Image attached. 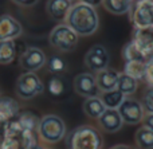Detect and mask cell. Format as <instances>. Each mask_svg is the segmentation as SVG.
I'll use <instances>...</instances> for the list:
<instances>
[{
	"mask_svg": "<svg viewBox=\"0 0 153 149\" xmlns=\"http://www.w3.org/2000/svg\"><path fill=\"white\" fill-rule=\"evenodd\" d=\"M134 140L138 149H153V132L151 129L141 126L136 132Z\"/></svg>",
	"mask_w": 153,
	"mask_h": 149,
	"instance_id": "d4e9b609",
	"label": "cell"
},
{
	"mask_svg": "<svg viewBox=\"0 0 153 149\" xmlns=\"http://www.w3.org/2000/svg\"><path fill=\"white\" fill-rule=\"evenodd\" d=\"M18 121L20 122L22 128L24 132H36L38 124H39V117L32 112H19L16 116Z\"/></svg>",
	"mask_w": 153,
	"mask_h": 149,
	"instance_id": "cb8c5ba5",
	"label": "cell"
},
{
	"mask_svg": "<svg viewBox=\"0 0 153 149\" xmlns=\"http://www.w3.org/2000/svg\"><path fill=\"white\" fill-rule=\"evenodd\" d=\"M141 105L145 113H153V86H149L144 90Z\"/></svg>",
	"mask_w": 153,
	"mask_h": 149,
	"instance_id": "83f0119b",
	"label": "cell"
},
{
	"mask_svg": "<svg viewBox=\"0 0 153 149\" xmlns=\"http://www.w3.org/2000/svg\"><path fill=\"white\" fill-rule=\"evenodd\" d=\"M141 122L144 124V126L148 129H151L153 132V113H146V114H144V118Z\"/></svg>",
	"mask_w": 153,
	"mask_h": 149,
	"instance_id": "4dcf8cb0",
	"label": "cell"
},
{
	"mask_svg": "<svg viewBox=\"0 0 153 149\" xmlns=\"http://www.w3.org/2000/svg\"><path fill=\"white\" fill-rule=\"evenodd\" d=\"M67 149H102L103 139L101 132L91 125H81L66 134Z\"/></svg>",
	"mask_w": 153,
	"mask_h": 149,
	"instance_id": "7a4b0ae2",
	"label": "cell"
},
{
	"mask_svg": "<svg viewBox=\"0 0 153 149\" xmlns=\"http://www.w3.org/2000/svg\"><path fill=\"white\" fill-rule=\"evenodd\" d=\"M65 21L78 36H90L100 27V18L95 8L83 3L71 5Z\"/></svg>",
	"mask_w": 153,
	"mask_h": 149,
	"instance_id": "6da1fadb",
	"label": "cell"
},
{
	"mask_svg": "<svg viewBox=\"0 0 153 149\" xmlns=\"http://www.w3.org/2000/svg\"><path fill=\"white\" fill-rule=\"evenodd\" d=\"M118 77H120V73L114 69H109V67L98 71L95 74V81H97L98 89L101 90V93L117 89Z\"/></svg>",
	"mask_w": 153,
	"mask_h": 149,
	"instance_id": "5bb4252c",
	"label": "cell"
},
{
	"mask_svg": "<svg viewBox=\"0 0 153 149\" xmlns=\"http://www.w3.org/2000/svg\"><path fill=\"white\" fill-rule=\"evenodd\" d=\"M133 1L134 0H103L102 5L113 15H124L129 12Z\"/></svg>",
	"mask_w": 153,
	"mask_h": 149,
	"instance_id": "d6986e66",
	"label": "cell"
},
{
	"mask_svg": "<svg viewBox=\"0 0 153 149\" xmlns=\"http://www.w3.org/2000/svg\"><path fill=\"white\" fill-rule=\"evenodd\" d=\"M70 1H73V0H70Z\"/></svg>",
	"mask_w": 153,
	"mask_h": 149,
	"instance_id": "74e56055",
	"label": "cell"
},
{
	"mask_svg": "<svg viewBox=\"0 0 153 149\" xmlns=\"http://www.w3.org/2000/svg\"><path fill=\"white\" fill-rule=\"evenodd\" d=\"M79 36L67 24H58L51 30L48 35V42L51 47L59 53H70L78 46Z\"/></svg>",
	"mask_w": 153,
	"mask_h": 149,
	"instance_id": "277c9868",
	"label": "cell"
},
{
	"mask_svg": "<svg viewBox=\"0 0 153 149\" xmlns=\"http://www.w3.org/2000/svg\"><path fill=\"white\" fill-rule=\"evenodd\" d=\"M100 98L106 109H117L121 105V102L125 99V96L120 90L114 89L110 91H103L100 94Z\"/></svg>",
	"mask_w": 153,
	"mask_h": 149,
	"instance_id": "7402d4cb",
	"label": "cell"
},
{
	"mask_svg": "<svg viewBox=\"0 0 153 149\" xmlns=\"http://www.w3.org/2000/svg\"><path fill=\"white\" fill-rule=\"evenodd\" d=\"M129 13L134 27H153V0H134Z\"/></svg>",
	"mask_w": 153,
	"mask_h": 149,
	"instance_id": "8992f818",
	"label": "cell"
},
{
	"mask_svg": "<svg viewBox=\"0 0 153 149\" xmlns=\"http://www.w3.org/2000/svg\"><path fill=\"white\" fill-rule=\"evenodd\" d=\"M5 136H4V124H0V148H1V144L4 141Z\"/></svg>",
	"mask_w": 153,
	"mask_h": 149,
	"instance_id": "e575fe53",
	"label": "cell"
},
{
	"mask_svg": "<svg viewBox=\"0 0 153 149\" xmlns=\"http://www.w3.org/2000/svg\"><path fill=\"white\" fill-rule=\"evenodd\" d=\"M19 113V104L11 97H0V124L12 120Z\"/></svg>",
	"mask_w": 153,
	"mask_h": 149,
	"instance_id": "2e32d148",
	"label": "cell"
},
{
	"mask_svg": "<svg viewBox=\"0 0 153 149\" xmlns=\"http://www.w3.org/2000/svg\"><path fill=\"white\" fill-rule=\"evenodd\" d=\"M0 149H26L22 137H5Z\"/></svg>",
	"mask_w": 153,
	"mask_h": 149,
	"instance_id": "f1b7e54d",
	"label": "cell"
},
{
	"mask_svg": "<svg viewBox=\"0 0 153 149\" xmlns=\"http://www.w3.org/2000/svg\"><path fill=\"white\" fill-rule=\"evenodd\" d=\"M103 0H79V3H83V4H87V5H91V7H98V5L102 4Z\"/></svg>",
	"mask_w": 153,
	"mask_h": 149,
	"instance_id": "d6a6232c",
	"label": "cell"
},
{
	"mask_svg": "<svg viewBox=\"0 0 153 149\" xmlns=\"http://www.w3.org/2000/svg\"><path fill=\"white\" fill-rule=\"evenodd\" d=\"M23 32L22 24L11 15H0V40H13Z\"/></svg>",
	"mask_w": 153,
	"mask_h": 149,
	"instance_id": "7c38bea8",
	"label": "cell"
},
{
	"mask_svg": "<svg viewBox=\"0 0 153 149\" xmlns=\"http://www.w3.org/2000/svg\"><path fill=\"white\" fill-rule=\"evenodd\" d=\"M47 66L48 71L51 74H62L65 70L67 69V64L65 62V59L59 55H53L48 58V61H46V64Z\"/></svg>",
	"mask_w": 153,
	"mask_h": 149,
	"instance_id": "4316f807",
	"label": "cell"
},
{
	"mask_svg": "<svg viewBox=\"0 0 153 149\" xmlns=\"http://www.w3.org/2000/svg\"><path fill=\"white\" fill-rule=\"evenodd\" d=\"M46 61H47V56L43 50L38 47H28L22 53L19 63L22 69H24L26 71L35 73L45 66Z\"/></svg>",
	"mask_w": 153,
	"mask_h": 149,
	"instance_id": "30bf717a",
	"label": "cell"
},
{
	"mask_svg": "<svg viewBox=\"0 0 153 149\" xmlns=\"http://www.w3.org/2000/svg\"><path fill=\"white\" fill-rule=\"evenodd\" d=\"M36 133L45 142L56 144L62 141L67 134L66 124L59 116L46 114L39 118V124L36 128Z\"/></svg>",
	"mask_w": 153,
	"mask_h": 149,
	"instance_id": "3957f363",
	"label": "cell"
},
{
	"mask_svg": "<svg viewBox=\"0 0 153 149\" xmlns=\"http://www.w3.org/2000/svg\"><path fill=\"white\" fill-rule=\"evenodd\" d=\"M110 54L103 44H94L85 55V64L91 73H98L109 67Z\"/></svg>",
	"mask_w": 153,
	"mask_h": 149,
	"instance_id": "ba28073f",
	"label": "cell"
},
{
	"mask_svg": "<svg viewBox=\"0 0 153 149\" xmlns=\"http://www.w3.org/2000/svg\"><path fill=\"white\" fill-rule=\"evenodd\" d=\"M70 0H47L46 3V12L53 20L63 21L69 10L71 8Z\"/></svg>",
	"mask_w": 153,
	"mask_h": 149,
	"instance_id": "9a60e30c",
	"label": "cell"
},
{
	"mask_svg": "<svg viewBox=\"0 0 153 149\" xmlns=\"http://www.w3.org/2000/svg\"><path fill=\"white\" fill-rule=\"evenodd\" d=\"M39 0H12V3H15L16 5H20V7H32Z\"/></svg>",
	"mask_w": 153,
	"mask_h": 149,
	"instance_id": "1f68e13d",
	"label": "cell"
},
{
	"mask_svg": "<svg viewBox=\"0 0 153 149\" xmlns=\"http://www.w3.org/2000/svg\"><path fill=\"white\" fill-rule=\"evenodd\" d=\"M75 93L85 98H91V97H100L101 90L98 89L95 75L91 73H82L75 75L74 82H73Z\"/></svg>",
	"mask_w": 153,
	"mask_h": 149,
	"instance_id": "9c48e42d",
	"label": "cell"
},
{
	"mask_svg": "<svg viewBox=\"0 0 153 149\" xmlns=\"http://www.w3.org/2000/svg\"><path fill=\"white\" fill-rule=\"evenodd\" d=\"M152 59H153V55H152Z\"/></svg>",
	"mask_w": 153,
	"mask_h": 149,
	"instance_id": "8d00e7d4",
	"label": "cell"
},
{
	"mask_svg": "<svg viewBox=\"0 0 153 149\" xmlns=\"http://www.w3.org/2000/svg\"><path fill=\"white\" fill-rule=\"evenodd\" d=\"M122 58H124L125 62H129V61H145L146 62L145 55L138 50V47L132 40L125 44L124 50H122Z\"/></svg>",
	"mask_w": 153,
	"mask_h": 149,
	"instance_id": "484cf974",
	"label": "cell"
},
{
	"mask_svg": "<svg viewBox=\"0 0 153 149\" xmlns=\"http://www.w3.org/2000/svg\"><path fill=\"white\" fill-rule=\"evenodd\" d=\"M47 86H48V91H50V94L53 97H62L69 90V85H67L66 78L61 74H54L48 79Z\"/></svg>",
	"mask_w": 153,
	"mask_h": 149,
	"instance_id": "ac0fdd59",
	"label": "cell"
},
{
	"mask_svg": "<svg viewBox=\"0 0 153 149\" xmlns=\"http://www.w3.org/2000/svg\"><path fill=\"white\" fill-rule=\"evenodd\" d=\"M18 53L13 40H0V64H10L13 62Z\"/></svg>",
	"mask_w": 153,
	"mask_h": 149,
	"instance_id": "44dd1931",
	"label": "cell"
},
{
	"mask_svg": "<svg viewBox=\"0 0 153 149\" xmlns=\"http://www.w3.org/2000/svg\"><path fill=\"white\" fill-rule=\"evenodd\" d=\"M138 81L134 78L129 77V75L120 73L118 82H117V90H120L125 97H129L132 94H134V91L137 90Z\"/></svg>",
	"mask_w": 153,
	"mask_h": 149,
	"instance_id": "603a6c76",
	"label": "cell"
},
{
	"mask_svg": "<svg viewBox=\"0 0 153 149\" xmlns=\"http://www.w3.org/2000/svg\"><path fill=\"white\" fill-rule=\"evenodd\" d=\"M145 67H146L145 61H129V62H125L124 71L122 73L137 81H144Z\"/></svg>",
	"mask_w": 153,
	"mask_h": 149,
	"instance_id": "ffe728a7",
	"label": "cell"
},
{
	"mask_svg": "<svg viewBox=\"0 0 153 149\" xmlns=\"http://www.w3.org/2000/svg\"><path fill=\"white\" fill-rule=\"evenodd\" d=\"M97 121L100 128L106 133H116L124 125L117 109H105V112L97 118Z\"/></svg>",
	"mask_w": 153,
	"mask_h": 149,
	"instance_id": "4fadbf2b",
	"label": "cell"
},
{
	"mask_svg": "<svg viewBox=\"0 0 153 149\" xmlns=\"http://www.w3.org/2000/svg\"><path fill=\"white\" fill-rule=\"evenodd\" d=\"M132 42L145 55L146 62L153 55V27H134Z\"/></svg>",
	"mask_w": 153,
	"mask_h": 149,
	"instance_id": "8fae6325",
	"label": "cell"
},
{
	"mask_svg": "<svg viewBox=\"0 0 153 149\" xmlns=\"http://www.w3.org/2000/svg\"><path fill=\"white\" fill-rule=\"evenodd\" d=\"M117 112L121 116L122 122L128 124V125L140 124L144 118V114H145L141 102L134 98H130V97H125V99L121 102V105L117 107Z\"/></svg>",
	"mask_w": 153,
	"mask_h": 149,
	"instance_id": "52a82bcc",
	"label": "cell"
},
{
	"mask_svg": "<svg viewBox=\"0 0 153 149\" xmlns=\"http://www.w3.org/2000/svg\"><path fill=\"white\" fill-rule=\"evenodd\" d=\"M110 149H138V148L130 147V145H124V144H120V145H114V147H111Z\"/></svg>",
	"mask_w": 153,
	"mask_h": 149,
	"instance_id": "836d02e7",
	"label": "cell"
},
{
	"mask_svg": "<svg viewBox=\"0 0 153 149\" xmlns=\"http://www.w3.org/2000/svg\"><path fill=\"white\" fill-rule=\"evenodd\" d=\"M43 91H45V85L35 73L26 71L16 81L15 93L22 99H32Z\"/></svg>",
	"mask_w": 153,
	"mask_h": 149,
	"instance_id": "5b68a950",
	"label": "cell"
},
{
	"mask_svg": "<svg viewBox=\"0 0 153 149\" xmlns=\"http://www.w3.org/2000/svg\"><path fill=\"white\" fill-rule=\"evenodd\" d=\"M105 105L102 104L100 97H91V98H86L83 102V113L89 118H94L97 120L103 112H105Z\"/></svg>",
	"mask_w": 153,
	"mask_h": 149,
	"instance_id": "e0dca14e",
	"label": "cell"
},
{
	"mask_svg": "<svg viewBox=\"0 0 153 149\" xmlns=\"http://www.w3.org/2000/svg\"><path fill=\"white\" fill-rule=\"evenodd\" d=\"M30 149H43V148L40 147V145H38V144H36V145H34V147H31Z\"/></svg>",
	"mask_w": 153,
	"mask_h": 149,
	"instance_id": "d590c367",
	"label": "cell"
},
{
	"mask_svg": "<svg viewBox=\"0 0 153 149\" xmlns=\"http://www.w3.org/2000/svg\"><path fill=\"white\" fill-rule=\"evenodd\" d=\"M144 81H145L149 86H153V59H149V61L146 62L145 77H144Z\"/></svg>",
	"mask_w": 153,
	"mask_h": 149,
	"instance_id": "f546056e",
	"label": "cell"
}]
</instances>
